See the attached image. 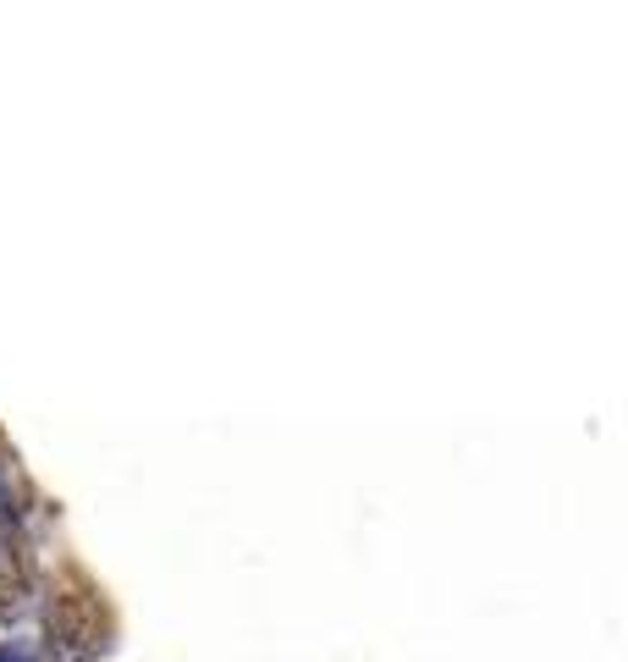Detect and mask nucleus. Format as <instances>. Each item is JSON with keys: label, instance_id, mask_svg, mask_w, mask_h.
I'll list each match as a JSON object with an SVG mask.
<instances>
[]
</instances>
